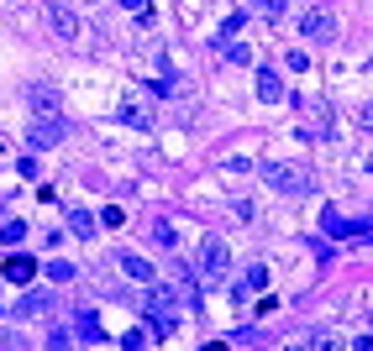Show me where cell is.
Listing matches in <instances>:
<instances>
[{"instance_id": "d4e9b609", "label": "cell", "mask_w": 373, "mask_h": 351, "mask_svg": "<svg viewBox=\"0 0 373 351\" xmlns=\"http://www.w3.org/2000/svg\"><path fill=\"white\" fill-rule=\"evenodd\" d=\"M48 346L53 351H69V330H48Z\"/></svg>"}, {"instance_id": "4316f807", "label": "cell", "mask_w": 373, "mask_h": 351, "mask_svg": "<svg viewBox=\"0 0 373 351\" xmlns=\"http://www.w3.org/2000/svg\"><path fill=\"white\" fill-rule=\"evenodd\" d=\"M347 351H373V335H357V341H347Z\"/></svg>"}, {"instance_id": "d6986e66", "label": "cell", "mask_w": 373, "mask_h": 351, "mask_svg": "<svg viewBox=\"0 0 373 351\" xmlns=\"http://www.w3.org/2000/svg\"><path fill=\"white\" fill-rule=\"evenodd\" d=\"M263 283H269V267H263V262H258V267H247V278H242V289L252 294V289H263Z\"/></svg>"}, {"instance_id": "3957f363", "label": "cell", "mask_w": 373, "mask_h": 351, "mask_svg": "<svg viewBox=\"0 0 373 351\" xmlns=\"http://www.w3.org/2000/svg\"><path fill=\"white\" fill-rule=\"evenodd\" d=\"M116 116H121V126H131V131L158 126V111H153V100H148L142 89H126V94H121V105H116Z\"/></svg>"}, {"instance_id": "277c9868", "label": "cell", "mask_w": 373, "mask_h": 351, "mask_svg": "<svg viewBox=\"0 0 373 351\" xmlns=\"http://www.w3.org/2000/svg\"><path fill=\"white\" fill-rule=\"evenodd\" d=\"M300 32H305V43H337V11L331 6H310L300 16Z\"/></svg>"}, {"instance_id": "ac0fdd59", "label": "cell", "mask_w": 373, "mask_h": 351, "mask_svg": "<svg viewBox=\"0 0 373 351\" xmlns=\"http://www.w3.org/2000/svg\"><path fill=\"white\" fill-rule=\"evenodd\" d=\"M221 52H226L232 63H252V48H247V43H221Z\"/></svg>"}, {"instance_id": "7c38bea8", "label": "cell", "mask_w": 373, "mask_h": 351, "mask_svg": "<svg viewBox=\"0 0 373 351\" xmlns=\"http://www.w3.org/2000/svg\"><path fill=\"white\" fill-rule=\"evenodd\" d=\"M21 320H37V315H53V294H26V299L16 304Z\"/></svg>"}, {"instance_id": "e0dca14e", "label": "cell", "mask_w": 373, "mask_h": 351, "mask_svg": "<svg viewBox=\"0 0 373 351\" xmlns=\"http://www.w3.org/2000/svg\"><path fill=\"white\" fill-rule=\"evenodd\" d=\"M43 273H48V283H69V278H74V267H69V262L58 257V262H48Z\"/></svg>"}, {"instance_id": "ba28073f", "label": "cell", "mask_w": 373, "mask_h": 351, "mask_svg": "<svg viewBox=\"0 0 373 351\" xmlns=\"http://www.w3.org/2000/svg\"><path fill=\"white\" fill-rule=\"evenodd\" d=\"M63 131H69L63 121H43V116H37L32 126H26V142H32V147H58V142H63Z\"/></svg>"}, {"instance_id": "4dcf8cb0", "label": "cell", "mask_w": 373, "mask_h": 351, "mask_svg": "<svg viewBox=\"0 0 373 351\" xmlns=\"http://www.w3.org/2000/svg\"><path fill=\"white\" fill-rule=\"evenodd\" d=\"M85 6H95V0H85Z\"/></svg>"}, {"instance_id": "44dd1931", "label": "cell", "mask_w": 373, "mask_h": 351, "mask_svg": "<svg viewBox=\"0 0 373 351\" xmlns=\"http://www.w3.org/2000/svg\"><path fill=\"white\" fill-rule=\"evenodd\" d=\"M153 241H158V247H174V225H168V221H153Z\"/></svg>"}, {"instance_id": "5b68a950", "label": "cell", "mask_w": 373, "mask_h": 351, "mask_svg": "<svg viewBox=\"0 0 373 351\" xmlns=\"http://www.w3.org/2000/svg\"><path fill=\"white\" fill-rule=\"evenodd\" d=\"M26 105H32V116H43V121H63V94L53 84H26Z\"/></svg>"}, {"instance_id": "603a6c76", "label": "cell", "mask_w": 373, "mask_h": 351, "mask_svg": "<svg viewBox=\"0 0 373 351\" xmlns=\"http://www.w3.org/2000/svg\"><path fill=\"white\" fill-rule=\"evenodd\" d=\"M121 351H148V335H142V330H126L121 335Z\"/></svg>"}, {"instance_id": "52a82bcc", "label": "cell", "mask_w": 373, "mask_h": 351, "mask_svg": "<svg viewBox=\"0 0 373 351\" xmlns=\"http://www.w3.org/2000/svg\"><path fill=\"white\" fill-rule=\"evenodd\" d=\"M48 26H53V37H63V43H79V32H85L79 16L63 6V0H48Z\"/></svg>"}, {"instance_id": "f1b7e54d", "label": "cell", "mask_w": 373, "mask_h": 351, "mask_svg": "<svg viewBox=\"0 0 373 351\" xmlns=\"http://www.w3.org/2000/svg\"><path fill=\"white\" fill-rule=\"evenodd\" d=\"M121 6H126V11H148V0H121Z\"/></svg>"}, {"instance_id": "2e32d148", "label": "cell", "mask_w": 373, "mask_h": 351, "mask_svg": "<svg viewBox=\"0 0 373 351\" xmlns=\"http://www.w3.org/2000/svg\"><path fill=\"white\" fill-rule=\"evenodd\" d=\"M21 236H26V221H6L0 225V241H6V247H16Z\"/></svg>"}, {"instance_id": "30bf717a", "label": "cell", "mask_w": 373, "mask_h": 351, "mask_svg": "<svg viewBox=\"0 0 373 351\" xmlns=\"http://www.w3.org/2000/svg\"><path fill=\"white\" fill-rule=\"evenodd\" d=\"M121 273L126 278H137V283H153L158 273H153V262L142 257V252H121Z\"/></svg>"}, {"instance_id": "5bb4252c", "label": "cell", "mask_w": 373, "mask_h": 351, "mask_svg": "<svg viewBox=\"0 0 373 351\" xmlns=\"http://www.w3.org/2000/svg\"><path fill=\"white\" fill-rule=\"evenodd\" d=\"M6 278L11 283H32L37 278V262L32 257H6Z\"/></svg>"}, {"instance_id": "cb8c5ba5", "label": "cell", "mask_w": 373, "mask_h": 351, "mask_svg": "<svg viewBox=\"0 0 373 351\" xmlns=\"http://www.w3.org/2000/svg\"><path fill=\"white\" fill-rule=\"evenodd\" d=\"M284 63H289V69H295V74H305V69H310V52H300V48H295V52H289Z\"/></svg>"}, {"instance_id": "9a60e30c", "label": "cell", "mask_w": 373, "mask_h": 351, "mask_svg": "<svg viewBox=\"0 0 373 351\" xmlns=\"http://www.w3.org/2000/svg\"><path fill=\"white\" fill-rule=\"evenodd\" d=\"M69 231L74 236H95V215L90 210H69Z\"/></svg>"}, {"instance_id": "7402d4cb", "label": "cell", "mask_w": 373, "mask_h": 351, "mask_svg": "<svg viewBox=\"0 0 373 351\" xmlns=\"http://www.w3.org/2000/svg\"><path fill=\"white\" fill-rule=\"evenodd\" d=\"M258 11H263V16H269V21H279V16H284V11H289V0H258Z\"/></svg>"}, {"instance_id": "6da1fadb", "label": "cell", "mask_w": 373, "mask_h": 351, "mask_svg": "<svg viewBox=\"0 0 373 351\" xmlns=\"http://www.w3.org/2000/svg\"><path fill=\"white\" fill-rule=\"evenodd\" d=\"M179 304H184V294L158 283V289L148 294V325H153L158 335H174V330H179Z\"/></svg>"}, {"instance_id": "8fae6325", "label": "cell", "mask_w": 373, "mask_h": 351, "mask_svg": "<svg viewBox=\"0 0 373 351\" xmlns=\"http://www.w3.org/2000/svg\"><path fill=\"white\" fill-rule=\"evenodd\" d=\"M74 330H79V341H105V330H100V315H95V309H79V315H74Z\"/></svg>"}, {"instance_id": "ffe728a7", "label": "cell", "mask_w": 373, "mask_h": 351, "mask_svg": "<svg viewBox=\"0 0 373 351\" xmlns=\"http://www.w3.org/2000/svg\"><path fill=\"white\" fill-rule=\"evenodd\" d=\"M242 21H247V16H242V11H232V16H226V21H221V37H226V43H232V37H237V32H242Z\"/></svg>"}, {"instance_id": "9c48e42d", "label": "cell", "mask_w": 373, "mask_h": 351, "mask_svg": "<svg viewBox=\"0 0 373 351\" xmlns=\"http://www.w3.org/2000/svg\"><path fill=\"white\" fill-rule=\"evenodd\" d=\"M284 94H289V89H284V79H279L274 69H258V100H263V105H279Z\"/></svg>"}, {"instance_id": "83f0119b", "label": "cell", "mask_w": 373, "mask_h": 351, "mask_svg": "<svg viewBox=\"0 0 373 351\" xmlns=\"http://www.w3.org/2000/svg\"><path fill=\"white\" fill-rule=\"evenodd\" d=\"M357 121H363V131H373V100L363 105V111H357Z\"/></svg>"}, {"instance_id": "484cf974", "label": "cell", "mask_w": 373, "mask_h": 351, "mask_svg": "<svg viewBox=\"0 0 373 351\" xmlns=\"http://www.w3.org/2000/svg\"><path fill=\"white\" fill-rule=\"evenodd\" d=\"M11 157H16V147H11V137H6V131H0V168H6Z\"/></svg>"}, {"instance_id": "7a4b0ae2", "label": "cell", "mask_w": 373, "mask_h": 351, "mask_svg": "<svg viewBox=\"0 0 373 351\" xmlns=\"http://www.w3.org/2000/svg\"><path fill=\"white\" fill-rule=\"evenodd\" d=\"M263 184L274 194H305L310 189V168L305 163H263Z\"/></svg>"}, {"instance_id": "8992f818", "label": "cell", "mask_w": 373, "mask_h": 351, "mask_svg": "<svg viewBox=\"0 0 373 351\" xmlns=\"http://www.w3.org/2000/svg\"><path fill=\"white\" fill-rule=\"evenodd\" d=\"M200 283H226V241L216 236L200 247Z\"/></svg>"}, {"instance_id": "4fadbf2b", "label": "cell", "mask_w": 373, "mask_h": 351, "mask_svg": "<svg viewBox=\"0 0 373 351\" xmlns=\"http://www.w3.org/2000/svg\"><path fill=\"white\" fill-rule=\"evenodd\" d=\"M305 351H347V335H342V330H315Z\"/></svg>"}, {"instance_id": "f546056e", "label": "cell", "mask_w": 373, "mask_h": 351, "mask_svg": "<svg viewBox=\"0 0 373 351\" xmlns=\"http://www.w3.org/2000/svg\"><path fill=\"white\" fill-rule=\"evenodd\" d=\"M205 351H232V346H226V341H210V346H205Z\"/></svg>"}]
</instances>
